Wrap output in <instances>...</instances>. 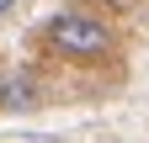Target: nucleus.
I'll use <instances>...</instances> for the list:
<instances>
[{"label": "nucleus", "mask_w": 149, "mask_h": 143, "mask_svg": "<svg viewBox=\"0 0 149 143\" xmlns=\"http://www.w3.org/2000/svg\"><path fill=\"white\" fill-rule=\"evenodd\" d=\"M0 106H11V111L32 106V80H0Z\"/></svg>", "instance_id": "nucleus-2"}, {"label": "nucleus", "mask_w": 149, "mask_h": 143, "mask_svg": "<svg viewBox=\"0 0 149 143\" xmlns=\"http://www.w3.org/2000/svg\"><path fill=\"white\" fill-rule=\"evenodd\" d=\"M48 43L64 53V58H80V64H96L112 53V27L101 16H85V11H59L48 21Z\"/></svg>", "instance_id": "nucleus-1"}, {"label": "nucleus", "mask_w": 149, "mask_h": 143, "mask_svg": "<svg viewBox=\"0 0 149 143\" xmlns=\"http://www.w3.org/2000/svg\"><path fill=\"white\" fill-rule=\"evenodd\" d=\"M11 6H16V0H0V16H6V11H11Z\"/></svg>", "instance_id": "nucleus-3"}]
</instances>
